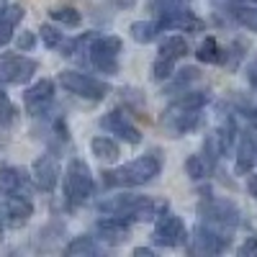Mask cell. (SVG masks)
Returning a JSON list of instances; mask_svg holds the SVG:
<instances>
[{
  "mask_svg": "<svg viewBox=\"0 0 257 257\" xmlns=\"http://www.w3.org/2000/svg\"><path fill=\"white\" fill-rule=\"evenodd\" d=\"M208 103L206 90H183L167 105L162 126L170 137H185L203 123V105Z\"/></svg>",
  "mask_w": 257,
  "mask_h": 257,
  "instance_id": "1",
  "label": "cell"
},
{
  "mask_svg": "<svg viewBox=\"0 0 257 257\" xmlns=\"http://www.w3.org/2000/svg\"><path fill=\"white\" fill-rule=\"evenodd\" d=\"M162 152L160 149H149L147 155L126 162L116 170H103V185L105 188H142L147 183H152L160 173H162Z\"/></svg>",
  "mask_w": 257,
  "mask_h": 257,
  "instance_id": "2",
  "label": "cell"
},
{
  "mask_svg": "<svg viewBox=\"0 0 257 257\" xmlns=\"http://www.w3.org/2000/svg\"><path fill=\"white\" fill-rule=\"evenodd\" d=\"M98 211L105 216H118L123 221H149L157 216L160 203L147 196H132V193H118L98 203Z\"/></svg>",
  "mask_w": 257,
  "mask_h": 257,
  "instance_id": "3",
  "label": "cell"
},
{
  "mask_svg": "<svg viewBox=\"0 0 257 257\" xmlns=\"http://www.w3.org/2000/svg\"><path fill=\"white\" fill-rule=\"evenodd\" d=\"M95 190V183H93V173L90 167L85 165L82 160H70L67 162V170H64V203L67 208H80L90 201Z\"/></svg>",
  "mask_w": 257,
  "mask_h": 257,
  "instance_id": "4",
  "label": "cell"
},
{
  "mask_svg": "<svg viewBox=\"0 0 257 257\" xmlns=\"http://www.w3.org/2000/svg\"><path fill=\"white\" fill-rule=\"evenodd\" d=\"M121 52H123V41L121 36H93L88 44V62L103 75H116L121 67Z\"/></svg>",
  "mask_w": 257,
  "mask_h": 257,
  "instance_id": "5",
  "label": "cell"
},
{
  "mask_svg": "<svg viewBox=\"0 0 257 257\" xmlns=\"http://www.w3.org/2000/svg\"><path fill=\"white\" fill-rule=\"evenodd\" d=\"M198 216L203 219V224L219 226V229H224V231H226V229L244 226L242 211L234 206L231 201L216 198V196H206V198L198 203Z\"/></svg>",
  "mask_w": 257,
  "mask_h": 257,
  "instance_id": "6",
  "label": "cell"
},
{
  "mask_svg": "<svg viewBox=\"0 0 257 257\" xmlns=\"http://www.w3.org/2000/svg\"><path fill=\"white\" fill-rule=\"evenodd\" d=\"M59 85L67 93L77 95V98H85V100H103L105 95L111 93V85L103 82L93 75H85V72H75V70H64L59 72Z\"/></svg>",
  "mask_w": 257,
  "mask_h": 257,
  "instance_id": "7",
  "label": "cell"
},
{
  "mask_svg": "<svg viewBox=\"0 0 257 257\" xmlns=\"http://www.w3.org/2000/svg\"><path fill=\"white\" fill-rule=\"evenodd\" d=\"M39 70V62L16 52L0 54V80L8 85H26Z\"/></svg>",
  "mask_w": 257,
  "mask_h": 257,
  "instance_id": "8",
  "label": "cell"
},
{
  "mask_svg": "<svg viewBox=\"0 0 257 257\" xmlns=\"http://www.w3.org/2000/svg\"><path fill=\"white\" fill-rule=\"evenodd\" d=\"M152 239L160 247H183L188 242V226L180 216H175V213H170V211H162L157 216Z\"/></svg>",
  "mask_w": 257,
  "mask_h": 257,
  "instance_id": "9",
  "label": "cell"
},
{
  "mask_svg": "<svg viewBox=\"0 0 257 257\" xmlns=\"http://www.w3.org/2000/svg\"><path fill=\"white\" fill-rule=\"evenodd\" d=\"M193 244H190V252H198V254H221L229 249L231 239L229 234L219 226H211V224H201L193 231Z\"/></svg>",
  "mask_w": 257,
  "mask_h": 257,
  "instance_id": "10",
  "label": "cell"
},
{
  "mask_svg": "<svg viewBox=\"0 0 257 257\" xmlns=\"http://www.w3.org/2000/svg\"><path fill=\"white\" fill-rule=\"evenodd\" d=\"M157 24L162 29H170V31H188V34H198L203 31V21L188 11V6L183 8H170V11H160L157 13Z\"/></svg>",
  "mask_w": 257,
  "mask_h": 257,
  "instance_id": "11",
  "label": "cell"
},
{
  "mask_svg": "<svg viewBox=\"0 0 257 257\" xmlns=\"http://www.w3.org/2000/svg\"><path fill=\"white\" fill-rule=\"evenodd\" d=\"M3 206H0V219L6 226H24L34 216V203L29 196H3Z\"/></svg>",
  "mask_w": 257,
  "mask_h": 257,
  "instance_id": "12",
  "label": "cell"
},
{
  "mask_svg": "<svg viewBox=\"0 0 257 257\" xmlns=\"http://www.w3.org/2000/svg\"><path fill=\"white\" fill-rule=\"evenodd\" d=\"M31 183L41 193H52L59 183V160L57 155H41L31 167Z\"/></svg>",
  "mask_w": 257,
  "mask_h": 257,
  "instance_id": "13",
  "label": "cell"
},
{
  "mask_svg": "<svg viewBox=\"0 0 257 257\" xmlns=\"http://www.w3.org/2000/svg\"><path fill=\"white\" fill-rule=\"evenodd\" d=\"M100 126L105 128V132H111V134H116V139H121V142H126V144H139L142 142V132L137 128V123L128 118L123 111H111V113H105L103 118H100Z\"/></svg>",
  "mask_w": 257,
  "mask_h": 257,
  "instance_id": "14",
  "label": "cell"
},
{
  "mask_svg": "<svg viewBox=\"0 0 257 257\" xmlns=\"http://www.w3.org/2000/svg\"><path fill=\"white\" fill-rule=\"evenodd\" d=\"M52 103H54V82L52 80H39L24 93V105L31 116H44Z\"/></svg>",
  "mask_w": 257,
  "mask_h": 257,
  "instance_id": "15",
  "label": "cell"
},
{
  "mask_svg": "<svg viewBox=\"0 0 257 257\" xmlns=\"http://www.w3.org/2000/svg\"><path fill=\"white\" fill-rule=\"evenodd\" d=\"M31 188V175H26V170L3 165L0 167V196H29Z\"/></svg>",
  "mask_w": 257,
  "mask_h": 257,
  "instance_id": "16",
  "label": "cell"
},
{
  "mask_svg": "<svg viewBox=\"0 0 257 257\" xmlns=\"http://www.w3.org/2000/svg\"><path fill=\"white\" fill-rule=\"evenodd\" d=\"M231 128H216V132H211L203 142V157L211 167H216L226 155H229V149H231Z\"/></svg>",
  "mask_w": 257,
  "mask_h": 257,
  "instance_id": "17",
  "label": "cell"
},
{
  "mask_svg": "<svg viewBox=\"0 0 257 257\" xmlns=\"http://www.w3.org/2000/svg\"><path fill=\"white\" fill-rule=\"evenodd\" d=\"M257 162V137L254 128H242L237 139V175L252 173V167Z\"/></svg>",
  "mask_w": 257,
  "mask_h": 257,
  "instance_id": "18",
  "label": "cell"
},
{
  "mask_svg": "<svg viewBox=\"0 0 257 257\" xmlns=\"http://www.w3.org/2000/svg\"><path fill=\"white\" fill-rule=\"evenodd\" d=\"M95 234H98V239L105 242V244H123L126 237H128V221L118 219V216H105L95 224Z\"/></svg>",
  "mask_w": 257,
  "mask_h": 257,
  "instance_id": "19",
  "label": "cell"
},
{
  "mask_svg": "<svg viewBox=\"0 0 257 257\" xmlns=\"http://www.w3.org/2000/svg\"><path fill=\"white\" fill-rule=\"evenodd\" d=\"M224 13L234 21V24H239L242 29L257 34V8L254 6H244L242 0H234L231 6L224 8Z\"/></svg>",
  "mask_w": 257,
  "mask_h": 257,
  "instance_id": "20",
  "label": "cell"
},
{
  "mask_svg": "<svg viewBox=\"0 0 257 257\" xmlns=\"http://www.w3.org/2000/svg\"><path fill=\"white\" fill-rule=\"evenodd\" d=\"M21 21H24V8L21 6H6L0 11V47H6L13 39V31Z\"/></svg>",
  "mask_w": 257,
  "mask_h": 257,
  "instance_id": "21",
  "label": "cell"
},
{
  "mask_svg": "<svg viewBox=\"0 0 257 257\" xmlns=\"http://www.w3.org/2000/svg\"><path fill=\"white\" fill-rule=\"evenodd\" d=\"M190 52V47H188V41L183 39V36H167V39H162L160 41V52H157V57H162V59H170V62H175L178 64V59H183L185 54Z\"/></svg>",
  "mask_w": 257,
  "mask_h": 257,
  "instance_id": "22",
  "label": "cell"
},
{
  "mask_svg": "<svg viewBox=\"0 0 257 257\" xmlns=\"http://www.w3.org/2000/svg\"><path fill=\"white\" fill-rule=\"evenodd\" d=\"M103 247L98 244L95 237H90V234H82V237H75L67 247H64V254L67 257H93V254H100Z\"/></svg>",
  "mask_w": 257,
  "mask_h": 257,
  "instance_id": "23",
  "label": "cell"
},
{
  "mask_svg": "<svg viewBox=\"0 0 257 257\" xmlns=\"http://www.w3.org/2000/svg\"><path fill=\"white\" fill-rule=\"evenodd\" d=\"M128 31H132V39L137 44H152V41H157L162 26L157 21H134V24L128 26Z\"/></svg>",
  "mask_w": 257,
  "mask_h": 257,
  "instance_id": "24",
  "label": "cell"
},
{
  "mask_svg": "<svg viewBox=\"0 0 257 257\" xmlns=\"http://www.w3.org/2000/svg\"><path fill=\"white\" fill-rule=\"evenodd\" d=\"M90 149H93V155L98 160H103V162H116L118 155H121L116 139H111V137H93L90 139Z\"/></svg>",
  "mask_w": 257,
  "mask_h": 257,
  "instance_id": "25",
  "label": "cell"
},
{
  "mask_svg": "<svg viewBox=\"0 0 257 257\" xmlns=\"http://www.w3.org/2000/svg\"><path fill=\"white\" fill-rule=\"evenodd\" d=\"M196 57H198V62H203V64H219V62L224 59V52H221V47H219L216 39L206 36V39L201 41V47L196 49Z\"/></svg>",
  "mask_w": 257,
  "mask_h": 257,
  "instance_id": "26",
  "label": "cell"
},
{
  "mask_svg": "<svg viewBox=\"0 0 257 257\" xmlns=\"http://www.w3.org/2000/svg\"><path fill=\"white\" fill-rule=\"evenodd\" d=\"M49 18L54 24H62V26H80L82 24V16L77 8H70V6H62V8H52L49 11Z\"/></svg>",
  "mask_w": 257,
  "mask_h": 257,
  "instance_id": "27",
  "label": "cell"
},
{
  "mask_svg": "<svg viewBox=\"0 0 257 257\" xmlns=\"http://www.w3.org/2000/svg\"><path fill=\"white\" fill-rule=\"evenodd\" d=\"M201 77V72L196 70V67H183L178 75H175V80H173V85L165 90V93H170V95H178V93H183V90H188V85L190 82H196Z\"/></svg>",
  "mask_w": 257,
  "mask_h": 257,
  "instance_id": "28",
  "label": "cell"
},
{
  "mask_svg": "<svg viewBox=\"0 0 257 257\" xmlns=\"http://www.w3.org/2000/svg\"><path fill=\"white\" fill-rule=\"evenodd\" d=\"M185 173H188L190 180H203L211 173V165L206 162L203 155H190L188 162H185Z\"/></svg>",
  "mask_w": 257,
  "mask_h": 257,
  "instance_id": "29",
  "label": "cell"
},
{
  "mask_svg": "<svg viewBox=\"0 0 257 257\" xmlns=\"http://www.w3.org/2000/svg\"><path fill=\"white\" fill-rule=\"evenodd\" d=\"M18 118V111H16V105L13 100L8 98V93L0 88V128H8L11 123H16Z\"/></svg>",
  "mask_w": 257,
  "mask_h": 257,
  "instance_id": "30",
  "label": "cell"
},
{
  "mask_svg": "<svg viewBox=\"0 0 257 257\" xmlns=\"http://www.w3.org/2000/svg\"><path fill=\"white\" fill-rule=\"evenodd\" d=\"M39 31H41V39H44V44H47L49 49H59V44L64 41L62 31H57V29H54V26H49V24H44Z\"/></svg>",
  "mask_w": 257,
  "mask_h": 257,
  "instance_id": "31",
  "label": "cell"
},
{
  "mask_svg": "<svg viewBox=\"0 0 257 257\" xmlns=\"http://www.w3.org/2000/svg\"><path fill=\"white\" fill-rule=\"evenodd\" d=\"M34 44H36L34 31H24V34L18 36V49H21V52H31V49H34Z\"/></svg>",
  "mask_w": 257,
  "mask_h": 257,
  "instance_id": "32",
  "label": "cell"
},
{
  "mask_svg": "<svg viewBox=\"0 0 257 257\" xmlns=\"http://www.w3.org/2000/svg\"><path fill=\"white\" fill-rule=\"evenodd\" d=\"M152 3H155V8L160 13V11H170V8H183V6L190 3V0H152Z\"/></svg>",
  "mask_w": 257,
  "mask_h": 257,
  "instance_id": "33",
  "label": "cell"
},
{
  "mask_svg": "<svg viewBox=\"0 0 257 257\" xmlns=\"http://www.w3.org/2000/svg\"><path fill=\"white\" fill-rule=\"evenodd\" d=\"M239 254H242V257H257V237H249V239L239 247Z\"/></svg>",
  "mask_w": 257,
  "mask_h": 257,
  "instance_id": "34",
  "label": "cell"
},
{
  "mask_svg": "<svg viewBox=\"0 0 257 257\" xmlns=\"http://www.w3.org/2000/svg\"><path fill=\"white\" fill-rule=\"evenodd\" d=\"M247 80H249V85H252V90L257 93V59L247 67Z\"/></svg>",
  "mask_w": 257,
  "mask_h": 257,
  "instance_id": "35",
  "label": "cell"
},
{
  "mask_svg": "<svg viewBox=\"0 0 257 257\" xmlns=\"http://www.w3.org/2000/svg\"><path fill=\"white\" fill-rule=\"evenodd\" d=\"M247 190H249V196L257 201V175H252V178L247 180Z\"/></svg>",
  "mask_w": 257,
  "mask_h": 257,
  "instance_id": "36",
  "label": "cell"
},
{
  "mask_svg": "<svg viewBox=\"0 0 257 257\" xmlns=\"http://www.w3.org/2000/svg\"><path fill=\"white\" fill-rule=\"evenodd\" d=\"M134 254H144V257H147V254H155V252L149 249V247H137V249H134Z\"/></svg>",
  "mask_w": 257,
  "mask_h": 257,
  "instance_id": "37",
  "label": "cell"
},
{
  "mask_svg": "<svg viewBox=\"0 0 257 257\" xmlns=\"http://www.w3.org/2000/svg\"><path fill=\"white\" fill-rule=\"evenodd\" d=\"M6 6H8V0H0V11H3Z\"/></svg>",
  "mask_w": 257,
  "mask_h": 257,
  "instance_id": "38",
  "label": "cell"
},
{
  "mask_svg": "<svg viewBox=\"0 0 257 257\" xmlns=\"http://www.w3.org/2000/svg\"><path fill=\"white\" fill-rule=\"evenodd\" d=\"M3 229H6V224H3V219H0V234H3Z\"/></svg>",
  "mask_w": 257,
  "mask_h": 257,
  "instance_id": "39",
  "label": "cell"
},
{
  "mask_svg": "<svg viewBox=\"0 0 257 257\" xmlns=\"http://www.w3.org/2000/svg\"><path fill=\"white\" fill-rule=\"evenodd\" d=\"M254 3H257V0H254Z\"/></svg>",
  "mask_w": 257,
  "mask_h": 257,
  "instance_id": "40",
  "label": "cell"
}]
</instances>
